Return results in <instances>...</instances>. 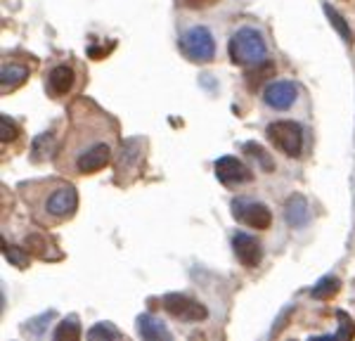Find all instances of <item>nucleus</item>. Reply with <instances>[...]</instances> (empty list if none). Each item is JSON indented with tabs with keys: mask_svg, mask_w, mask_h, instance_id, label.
I'll use <instances>...</instances> for the list:
<instances>
[{
	"mask_svg": "<svg viewBox=\"0 0 355 341\" xmlns=\"http://www.w3.org/2000/svg\"><path fill=\"white\" fill-rule=\"evenodd\" d=\"M232 216L249 227H256V230H268L272 223V213L266 204L244 202V199H234L232 202Z\"/></svg>",
	"mask_w": 355,
	"mask_h": 341,
	"instance_id": "7",
	"label": "nucleus"
},
{
	"mask_svg": "<svg viewBox=\"0 0 355 341\" xmlns=\"http://www.w3.org/2000/svg\"><path fill=\"white\" fill-rule=\"evenodd\" d=\"M336 317H339V332L334 334V339H353L355 337V325H353L351 317H348L343 311L336 313Z\"/></svg>",
	"mask_w": 355,
	"mask_h": 341,
	"instance_id": "23",
	"label": "nucleus"
},
{
	"mask_svg": "<svg viewBox=\"0 0 355 341\" xmlns=\"http://www.w3.org/2000/svg\"><path fill=\"white\" fill-rule=\"evenodd\" d=\"M24 249L41 261H62L64 259V254L60 252L57 242L53 240V237L45 235V232H31V235H26Z\"/></svg>",
	"mask_w": 355,
	"mask_h": 341,
	"instance_id": "11",
	"label": "nucleus"
},
{
	"mask_svg": "<svg viewBox=\"0 0 355 341\" xmlns=\"http://www.w3.org/2000/svg\"><path fill=\"white\" fill-rule=\"evenodd\" d=\"M26 254L28 252H26V249H21V247H15V244H8V242L3 244V256L10 261V263L17 265V268H21V270L28 268V256Z\"/></svg>",
	"mask_w": 355,
	"mask_h": 341,
	"instance_id": "18",
	"label": "nucleus"
},
{
	"mask_svg": "<svg viewBox=\"0 0 355 341\" xmlns=\"http://www.w3.org/2000/svg\"><path fill=\"white\" fill-rule=\"evenodd\" d=\"M216 175H218V180L223 185L249 183V180L254 178V175H251V170L234 157H220L218 161H216Z\"/></svg>",
	"mask_w": 355,
	"mask_h": 341,
	"instance_id": "12",
	"label": "nucleus"
},
{
	"mask_svg": "<svg viewBox=\"0 0 355 341\" xmlns=\"http://www.w3.org/2000/svg\"><path fill=\"white\" fill-rule=\"evenodd\" d=\"M180 50H182V55H185L190 62H199V64H204V62H211V60H214V55H216L214 36H211L209 28L194 26L187 33H182Z\"/></svg>",
	"mask_w": 355,
	"mask_h": 341,
	"instance_id": "4",
	"label": "nucleus"
},
{
	"mask_svg": "<svg viewBox=\"0 0 355 341\" xmlns=\"http://www.w3.org/2000/svg\"><path fill=\"white\" fill-rule=\"evenodd\" d=\"M121 145V128L93 100L78 98L69 107V128L57 150L55 166L64 175H93L112 161Z\"/></svg>",
	"mask_w": 355,
	"mask_h": 341,
	"instance_id": "1",
	"label": "nucleus"
},
{
	"mask_svg": "<svg viewBox=\"0 0 355 341\" xmlns=\"http://www.w3.org/2000/svg\"><path fill=\"white\" fill-rule=\"evenodd\" d=\"M324 12H327L329 21H331V24H334L336 31H339L341 36H343V41H346V43H353V31H351V28H348L346 21H343V17H341L339 12H336L334 8H329V5H324Z\"/></svg>",
	"mask_w": 355,
	"mask_h": 341,
	"instance_id": "22",
	"label": "nucleus"
},
{
	"mask_svg": "<svg viewBox=\"0 0 355 341\" xmlns=\"http://www.w3.org/2000/svg\"><path fill=\"white\" fill-rule=\"evenodd\" d=\"M73 81H76V73L69 64H57L48 71V78H45V90L53 100L64 98L73 90Z\"/></svg>",
	"mask_w": 355,
	"mask_h": 341,
	"instance_id": "9",
	"label": "nucleus"
},
{
	"mask_svg": "<svg viewBox=\"0 0 355 341\" xmlns=\"http://www.w3.org/2000/svg\"><path fill=\"white\" fill-rule=\"evenodd\" d=\"M232 249H234V254H237L239 263H242L244 268H256L263 259L261 242L254 240L251 235H246V232H234Z\"/></svg>",
	"mask_w": 355,
	"mask_h": 341,
	"instance_id": "10",
	"label": "nucleus"
},
{
	"mask_svg": "<svg viewBox=\"0 0 355 341\" xmlns=\"http://www.w3.org/2000/svg\"><path fill=\"white\" fill-rule=\"evenodd\" d=\"M244 147H246V152H249L251 157H256V159H259V164H261V166L266 168V170H272V168H275L272 159L266 155V150H263L261 145H256V142H246Z\"/></svg>",
	"mask_w": 355,
	"mask_h": 341,
	"instance_id": "24",
	"label": "nucleus"
},
{
	"mask_svg": "<svg viewBox=\"0 0 355 341\" xmlns=\"http://www.w3.org/2000/svg\"><path fill=\"white\" fill-rule=\"evenodd\" d=\"M147 142L140 138H128L119 145V161H116V183L119 185H128L130 180L140 173V164H142V147Z\"/></svg>",
	"mask_w": 355,
	"mask_h": 341,
	"instance_id": "5",
	"label": "nucleus"
},
{
	"mask_svg": "<svg viewBox=\"0 0 355 341\" xmlns=\"http://www.w3.org/2000/svg\"><path fill=\"white\" fill-rule=\"evenodd\" d=\"M275 73V67L270 64V62H261V64H256L254 69H251L249 73H246V85H249L251 90H256L263 81H268V76H272Z\"/></svg>",
	"mask_w": 355,
	"mask_h": 341,
	"instance_id": "17",
	"label": "nucleus"
},
{
	"mask_svg": "<svg viewBox=\"0 0 355 341\" xmlns=\"http://www.w3.org/2000/svg\"><path fill=\"white\" fill-rule=\"evenodd\" d=\"M268 138L282 155L299 157L303 150V130L294 121H275L268 126Z\"/></svg>",
	"mask_w": 355,
	"mask_h": 341,
	"instance_id": "6",
	"label": "nucleus"
},
{
	"mask_svg": "<svg viewBox=\"0 0 355 341\" xmlns=\"http://www.w3.org/2000/svg\"><path fill=\"white\" fill-rule=\"evenodd\" d=\"M268 107L272 110H289L296 102V85L291 81H275L266 85V93H263Z\"/></svg>",
	"mask_w": 355,
	"mask_h": 341,
	"instance_id": "13",
	"label": "nucleus"
},
{
	"mask_svg": "<svg viewBox=\"0 0 355 341\" xmlns=\"http://www.w3.org/2000/svg\"><path fill=\"white\" fill-rule=\"evenodd\" d=\"M88 339H121V332L114 325H110V322H97V325L88 329Z\"/></svg>",
	"mask_w": 355,
	"mask_h": 341,
	"instance_id": "20",
	"label": "nucleus"
},
{
	"mask_svg": "<svg viewBox=\"0 0 355 341\" xmlns=\"http://www.w3.org/2000/svg\"><path fill=\"white\" fill-rule=\"evenodd\" d=\"M266 55H268V48H266V41L259 31L254 28H239L237 33L230 38V60L232 64H239V67H256L261 62H266Z\"/></svg>",
	"mask_w": 355,
	"mask_h": 341,
	"instance_id": "3",
	"label": "nucleus"
},
{
	"mask_svg": "<svg viewBox=\"0 0 355 341\" xmlns=\"http://www.w3.org/2000/svg\"><path fill=\"white\" fill-rule=\"evenodd\" d=\"M19 197L31 218L43 227H55L76 216L78 192L64 178H41L19 183Z\"/></svg>",
	"mask_w": 355,
	"mask_h": 341,
	"instance_id": "2",
	"label": "nucleus"
},
{
	"mask_svg": "<svg viewBox=\"0 0 355 341\" xmlns=\"http://www.w3.org/2000/svg\"><path fill=\"white\" fill-rule=\"evenodd\" d=\"M137 334L147 341H157V339H171V332L164 327V322H159L152 315H140L137 317Z\"/></svg>",
	"mask_w": 355,
	"mask_h": 341,
	"instance_id": "15",
	"label": "nucleus"
},
{
	"mask_svg": "<svg viewBox=\"0 0 355 341\" xmlns=\"http://www.w3.org/2000/svg\"><path fill=\"white\" fill-rule=\"evenodd\" d=\"M0 126H3V145H8V142L17 140V135H19V128H17V123L8 116V114H3V116H0Z\"/></svg>",
	"mask_w": 355,
	"mask_h": 341,
	"instance_id": "25",
	"label": "nucleus"
},
{
	"mask_svg": "<svg viewBox=\"0 0 355 341\" xmlns=\"http://www.w3.org/2000/svg\"><path fill=\"white\" fill-rule=\"evenodd\" d=\"M164 308L173 317H178V320H185V322L206 320V315H209V311H206L199 301L185 297V294H166Z\"/></svg>",
	"mask_w": 355,
	"mask_h": 341,
	"instance_id": "8",
	"label": "nucleus"
},
{
	"mask_svg": "<svg viewBox=\"0 0 355 341\" xmlns=\"http://www.w3.org/2000/svg\"><path fill=\"white\" fill-rule=\"evenodd\" d=\"M339 292V280L336 277H322L318 284L313 287V299H329Z\"/></svg>",
	"mask_w": 355,
	"mask_h": 341,
	"instance_id": "19",
	"label": "nucleus"
},
{
	"mask_svg": "<svg viewBox=\"0 0 355 341\" xmlns=\"http://www.w3.org/2000/svg\"><path fill=\"white\" fill-rule=\"evenodd\" d=\"M218 0H182V5L190 10H204V8H211V5H216Z\"/></svg>",
	"mask_w": 355,
	"mask_h": 341,
	"instance_id": "26",
	"label": "nucleus"
},
{
	"mask_svg": "<svg viewBox=\"0 0 355 341\" xmlns=\"http://www.w3.org/2000/svg\"><path fill=\"white\" fill-rule=\"evenodd\" d=\"M78 337H81V329H78V322H76V317H69V320L64 322H60V327L55 329V339L57 341H62V339H71V341H76Z\"/></svg>",
	"mask_w": 355,
	"mask_h": 341,
	"instance_id": "21",
	"label": "nucleus"
},
{
	"mask_svg": "<svg viewBox=\"0 0 355 341\" xmlns=\"http://www.w3.org/2000/svg\"><path fill=\"white\" fill-rule=\"evenodd\" d=\"M0 81H3V95L15 93L19 85L28 81V69L24 64H15V62H5L3 71H0Z\"/></svg>",
	"mask_w": 355,
	"mask_h": 341,
	"instance_id": "14",
	"label": "nucleus"
},
{
	"mask_svg": "<svg viewBox=\"0 0 355 341\" xmlns=\"http://www.w3.org/2000/svg\"><path fill=\"white\" fill-rule=\"evenodd\" d=\"M284 218H287V223L291 227H303L308 223V202L306 197L301 195H294L287 202V207H284Z\"/></svg>",
	"mask_w": 355,
	"mask_h": 341,
	"instance_id": "16",
	"label": "nucleus"
}]
</instances>
